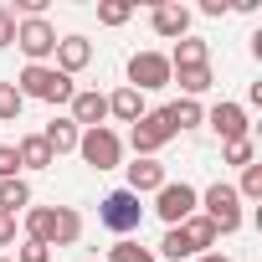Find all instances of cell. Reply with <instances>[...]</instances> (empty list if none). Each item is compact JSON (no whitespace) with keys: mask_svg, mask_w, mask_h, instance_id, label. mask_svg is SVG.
Returning <instances> with one entry per match:
<instances>
[{"mask_svg":"<svg viewBox=\"0 0 262 262\" xmlns=\"http://www.w3.org/2000/svg\"><path fill=\"white\" fill-rule=\"evenodd\" d=\"M26 236L41 247H77L82 242V211L77 206H31L26 211Z\"/></svg>","mask_w":262,"mask_h":262,"instance_id":"6da1fadb","label":"cell"},{"mask_svg":"<svg viewBox=\"0 0 262 262\" xmlns=\"http://www.w3.org/2000/svg\"><path fill=\"white\" fill-rule=\"evenodd\" d=\"M16 93L21 98H36V103H52V108H62V103H72V77H62L52 62H41V67H21V77H16Z\"/></svg>","mask_w":262,"mask_h":262,"instance_id":"7a4b0ae2","label":"cell"},{"mask_svg":"<svg viewBox=\"0 0 262 262\" xmlns=\"http://www.w3.org/2000/svg\"><path fill=\"white\" fill-rule=\"evenodd\" d=\"M201 216H206L221 236L242 231V195H236V185H226V180L206 185V190H201Z\"/></svg>","mask_w":262,"mask_h":262,"instance_id":"3957f363","label":"cell"},{"mask_svg":"<svg viewBox=\"0 0 262 262\" xmlns=\"http://www.w3.org/2000/svg\"><path fill=\"white\" fill-rule=\"evenodd\" d=\"M98 221H103L113 236H128V231H139V221H144V201H139L134 190H108V195L98 201Z\"/></svg>","mask_w":262,"mask_h":262,"instance_id":"277c9868","label":"cell"},{"mask_svg":"<svg viewBox=\"0 0 262 262\" xmlns=\"http://www.w3.org/2000/svg\"><path fill=\"white\" fill-rule=\"evenodd\" d=\"M77 155H82V165H93V170H118V165H123V139L113 134L108 123H103V128H82Z\"/></svg>","mask_w":262,"mask_h":262,"instance_id":"5b68a950","label":"cell"},{"mask_svg":"<svg viewBox=\"0 0 262 262\" xmlns=\"http://www.w3.org/2000/svg\"><path fill=\"white\" fill-rule=\"evenodd\" d=\"M155 211H160V221H165V226H180L185 216H195V211H201V190H195V185H185V180H165V185L155 190Z\"/></svg>","mask_w":262,"mask_h":262,"instance_id":"8992f818","label":"cell"},{"mask_svg":"<svg viewBox=\"0 0 262 262\" xmlns=\"http://www.w3.org/2000/svg\"><path fill=\"white\" fill-rule=\"evenodd\" d=\"M16 47L26 52L31 67H41V62L57 52V26H52L47 16H26V21H16Z\"/></svg>","mask_w":262,"mask_h":262,"instance_id":"52a82bcc","label":"cell"},{"mask_svg":"<svg viewBox=\"0 0 262 262\" xmlns=\"http://www.w3.org/2000/svg\"><path fill=\"white\" fill-rule=\"evenodd\" d=\"M123 88H134V93L170 88V57L165 52H134V57H128V82Z\"/></svg>","mask_w":262,"mask_h":262,"instance_id":"ba28073f","label":"cell"},{"mask_svg":"<svg viewBox=\"0 0 262 262\" xmlns=\"http://www.w3.org/2000/svg\"><path fill=\"white\" fill-rule=\"evenodd\" d=\"M170 139H175V128L165 123V113H160V108H149L134 128H128V144H134V155H139V160H155Z\"/></svg>","mask_w":262,"mask_h":262,"instance_id":"9c48e42d","label":"cell"},{"mask_svg":"<svg viewBox=\"0 0 262 262\" xmlns=\"http://www.w3.org/2000/svg\"><path fill=\"white\" fill-rule=\"evenodd\" d=\"M206 123L216 128L221 144H231V139H252V123H247V108H242V103H216V108H206Z\"/></svg>","mask_w":262,"mask_h":262,"instance_id":"30bf717a","label":"cell"},{"mask_svg":"<svg viewBox=\"0 0 262 262\" xmlns=\"http://www.w3.org/2000/svg\"><path fill=\"white\" fill-rule=\"evenodd\" d=\"M149 26H155V36L180 41V36H190V11L180 6V0H165V6H155V11H149Z\"/></svg>","mask_w":262,"mask_h":262,"instance_id":"8fae6325","label":"cell"},{"mask_svg":"<svg viewBox=\"0 0 262 262\" xmlns=\"http://www.w3.org/2000/svg\"><path fill=\"white\" fill-rule=\"evenodd\" d=\"M72 123L77 128H103V118H108V98L98 93V88H82V93H72Z\"/></svg>","mask_w":262,"mask_h":262,"instance_id":"7c38bea8","label":"cell"},{"mask_svg":"<svg viewBox=\"0 0 262 262\" xmlns=\"http://www.w3.org/2000/svg\"><path fill=\"white\" fill-rule=\"evenodd\" d=\"M52 57H57V72L72 77V72H82V67L93 62V41H88V36H57V52H52Z\"/></svg>","mask_w":262,"mask_h":262,"instance_id":"4fadbf2b","label":"cell"},{"mask_svg":"<svg viewBox=\"0 0 262 262\" xmlns=\"http://www.w3.org/2000/svg\"><path fill=\"white\" fill-rule=\"evenodd\" d=\"M123 170H128V185H123V190H134L139 201H144V195H155V190L170 180L160 160H134V165H123Z\"/></svg>","mask_w":262,"mask_h":262,"instance_id":"5bb4252c","label":"cell"},{"mask_svg":"<svg viewBox=\"0 0 262 262\" xmlns=\"http://www.w3.org/2000/svg\"><path fill=\"white\" fill-rule=\"evenodd\" d=\"M41 139H47V149H52V155H77V139H82V128H77L72 118H52V123L41 128Z\"/></svg>","mask_w":262,"mask_h":262,"instance_id":"9a60e30c","label":"cell"},{"mask_svg":"<svg viewBox=\"0 0 262 262\" xmlns=\"http://www.w3.org/2000/svg\"><path fill=\"white\" fill-rule=\"evenodd\" d=\"M149 108H144V93H134V88H118V93H108V118H118V123H139Z\"/></svg>","mask_w":262,"mask_h":262,"instance_id":"2e32d148","label":"cell"},{"mask_svg":"<svg viewBox=\"0 0 262 262\" xmlns=\"http://www.w3.org/2000/svg\"><path fill=\"white\" fill-rule=\"evenodd\" d=\"M160 113H165V123L175 128V134H185V128H195V123H206V108H201L195 98H175V103H165Z\"/></svg>","mask_w":262,"mask_h":262,"instance_id":"e0dca14e","label":"cell"},{"mask_svg":"<svg viewBox=\"0 0 262 262\" xmlns=\"http://www.w3.org/2000/svg\"><path fill=\"white\" fill-rule=\"evenodd\" d=\"M175 67H211V47H206L201 36H180L175 52H170V72H175Z\"/></svg>","mask_w":262,"mask_h":262,"instance_id":"ac0fdd59","label":"cell"},{"mask_svg":"<svg viewBox=\"0 0 262 262\" xmlns=\"http://www.w3.org/2000/svg\"><path fill=\"white\" fill-rule=\"evenodd\" d=\"M16 160H21V170H52V165H57V155L47 149L41 134H26V139L16 144Z\"/></svg>","mask_w":262,"mask_h":262,"instance_id":"d6986e66","label":"cell"},{"mask_svg":"<svg viewBox=\"0 0 262 262\" xmlns=\"http://www.w3.org/2000/svg\"><path fill=\"white\" fill-rule=\"evenodd\" d=\"M170 82L180 88V98H201V93H211V67H175L170 72Z\"/></svg>","mask_w":262,"mask_h":262,"instance_id":"ffe728a7","label":"cell"},{"mask_svg":"<svg viewBox=\"0 0 262 262\" xmlns=\"http://www.w3.org/2000/svg\"><path fill=\"white\" fill-rule=\"evenodd\" d=\"M180 231H185V242L195 247V257H201V252H211V247L221 242V231H216V226H211L201 211H195V216H185V221H180Z\"/></svg>","mask_w":262,"mask_h":262,"instance_id":"44dd1931","label":"cell"},{"mask_svg":"<svg viewBox=\"0 0 262 262\" xmlns=\"http://www.w3.org/2000/svg\"><path fill=\"white\" fill-rule=\"evenodd\" d=\"M16 211H31V180H0V216H16Z\"/></svg>","mask_w":262,"mask_h":262,"instance_id":"7402d4cb","label":"cell"},{"mask_svg":"<svg viewBox=\"0 0 262 262\" xmlns=\"http://www.w3.org/2000/svg\"><path fill=\"white\" fill-rule=\"evenodd\" d=\"M221 160L236 165V170H247V165H257V144L252 139H231V144H221Z\"/></svg>","mask_w":262,"mask_h":262,"instance_id":"603a6c76","label":"cell"},{"mask_svg":"<svg viewBox=\"0 0 262 262\" xmlns=\"http://www.w3.org/2000/svg\"><path fill=\"white\" fill-rule=\"evenodd\" d=\"M155 257H170V262H180V257H195V247H190V242H185V231H180V226H170V231H165V242H160V252H155Z\"/></svg>","mask_w":262,"mask_h":262,"instance_id":"cb8c5ba5","label":"cell"},{"mask_svg":"<svg viewBox=\"0 0 262 262\" xmlns=\"http://www.w3.org/2000/svg\"><path fill=\"white\" fill-rule=\"evenodd\" d=\"M108 262H160V257H155V247H139V242L123 236V242L108 252Z\"/></svg>","mask_w":262,"mask_h":262,"instance_id":"d4e9b609","label":"cell"},{"mask_svg":"<svg viewBox=\"0 0 262 262\" xmlns=\"http://www.w3.org/2000/svg\"><path fill=\"white\" fill-rule=\"evenodd\" d=\"M21 108H26V98L16 93V82H0V123H16Z\"/></svg>","mask_w":262,"mask_h":262,"instance_id":"484cf974","label":"cell"},{"mask_svg":"<svg viewBox=\"0 0 262 262\" xmlns=\"http://www.w3.org/2000/svg\"><path fill=\"white\" fill-rule=\"evenodd\" d=\"M128 16H134L128 0H103V6H98V21H103V26H123Z\"/></svg>","mask_w":262,"mask_h":262,"instance_id":"4316f807","label":"cell"},{"mask_svg":"<svg viewBox=\"0 0 262 262\" xmlns=\"http://www.w3.org/2000/svg\"><path fill=\"white\" fill-rule=\"evenodd\" d=\"M236 195H242V201H262V165H247V170H242Z\"/></svg>","mask_w":262,"mask_h":262,"instance_id":"83f0119b","label":"cell"},{"mask_svg":"<svg viewBox=\"0 0 262 262\" xmlns=\"http://www.w3.org/2000/svg\"><path fill=\"white\" fill-rule=\"evenodd\" d=\"M16 262H52V247H41V242H21V252H16Z\"/></svg>","mask_w":262,"mask_h":262,"instance_id":"f1b7e54d","label":"cell"},{"mask_svg":"<svg viewBox=\"0 0 262 262\" xmlns=\"http://www.w3.org/2000/svg\"><path fill=\"white\" fill-rule=\"evenodd\" d=\"M21 175V160H16V144H0V180H16Z\"/></svg>","mask_w":262,"mask_h":262,"instance_id":"f546056e","label":"cell"},{"mask_svg":"<svg viewBox=\"0 0 262 262\" xmlns=\"http://www.w3.org/2000/svg\"><path fill=\"white\" fill-rule=\"evenodd\" d=\"M11 41H16V11L0 6V47H11Z\"/></svg>","mask_w":262,"mask_h":262,"instance_id":"4dcf8cb0","label":"cell"},{"mask_svg":"<svg viewBox=\"0 0 262 262\" xmlns=\"http://www.w3.org/2000/svg\"><path fill=\"white\" fill-rule=\"evenodd\" d=\"M16 242V216H0V247Z\"/></svg>","mask_w":262,"mask_h":262,"instance_id":"1f68e13d","label":"cell"},{"mask_svg":"<svg viewBox=\"0 0 262 262\" xmlns=\"http://www.w3.org/2000/svg\"><path fill=\"white\" fill-rule=\"evenodd\" d=\"M231 6H226V0H201V16H226Z\"/></svg>","mask_w":262,"mask_h":262,"instance_id":"d6a6232c","label":"cell"},{"mask_svg":"<svg viewBox=\"0 0 262 262\" xmlns=\"http://www.w3.org/2000/svg\"><path fill=\"white\" fill-rule=\"evenodd\" d=\"M195 262H231V257H226V252H201Z\"/></svg>","mask_w":262,"mask_h":262,"instance_id":"836d02e7","label":"cell"},{"mask_svg":"<svg viewBox=\"0 0 262 262\" xmlns=\"http://www.w3.org/2000/svg\"><path fill=\"white\" fill-rule=\"evenodd\" d=\"M0 262H16V257H0Z\"/></svg>","mask_w":262,"mask_h":262,"instance_id":"e575fe53","label":"cell"}]
</instances>
